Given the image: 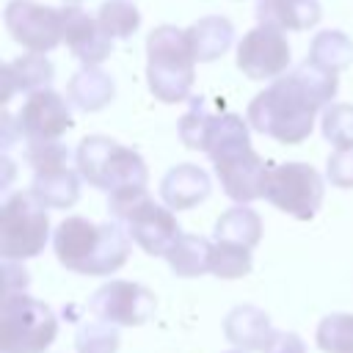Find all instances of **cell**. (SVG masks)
I'll return each instance as SVG.
<instances>
[{"mask_svg":"<svg viewBox=\"0 0 353 353\" xmlns=\"http://www.w3.org/2000/svg\"><path fill=\"white\" fill-rule=\"evenodd\" d=\"M336 74L339 72L325 69L309 58L292 72H284L251 99L245 113L251 130L279 143H303L314 130L317 110L328 108L336 97Z\"/></svg>","mask_w":353,"mask_h":353,"instance_id":"cell-1","label":"cell"},{"mask_svg":"<svg viewBox=\"0 0 353 353\" xmlns=\"http://www.w3.org/2000/svg\"><path fill=\"white\" fill-rule=\"evenodd\" d=\"M248 127V119L226 110L212 116L204 138V152L215 165V176L223 193L237 204L262 199L270 171V165L251 149Z\"/></svg>","mask_w":353,"mask_h":353,"instance_id":"cell-2","label":"cell"},{"mask_svg":"<svg viewBox=\"0 0 353 353\" xmlns=\"http://www.w3.org/2000/svg\"><path fill=\"white\" fill-rule=\"evenodd\" d=\"M58 262L80 276H110L130 256V234L124 226L94 223L83 215H69L52 234Z\"/></svg>","mask_w":353,"mask_h":353,"instance_id":"cell-3","label":"cell"},{"mask_svg":"<svg viewBox=\"0 0 353 353\" xmlns=\"http://www.w3.org/2000/svg\"><path fill=\"white\" fill-rule=\"evenodd\" d=\"M196 77V55L188 30L160 25L146 36V83L154 99L176 105L190 99Z\"/></svg>","mask_w":353,"mask_h":353,"instance_id":"cell-4","label":"cell"},{"mask_svg":"<svg viewBox=\"0 0 353 353\" xmlns=\"http://www.w3.org/2000/svg\"><path fill=\"white\" fill-rule=\"evenodd\" d=\"M108 212L149 256H165L182 234L171 207L154 204L146 188H121L108 193Z\"/></svg>","mask_w":353,"mask_h":353,"instance_id":"cell-5","label":"cell"},{"mask_svg":"<svg viewBox=\"0 0 353 353\" xmlns=\"http://www.w3.org/2000/svg\"><path fill=\"white\" fill-rule=\"evenodd\" d=\"M74 160L80 176L105 193H116L121 188H146L149 182L146 160L135 149L108 135H85L74 152Z\"/></svg>","mask_w":353,"mask_h":353,"instance_id":"cell-6","label":"cell"},{"mask_svg":"<svg viewBox=\"0 0 353 353\" xmlns=\"http://www.w3.org/2000/svg\"><path fill=\"white\" fill-rule=\"evenodd\" d=\"M0 350L3 353H44L58 336L55 312L22 292H6L0 306Z\"/></svg>","mask_w":353,"mask_h":353,"instance_id":"cell-7","label":"cell"},{"mask_svg":"<svg viewBox=\"0 0 353 353\" xmlns=\"http://www.w3.org/2000/svg\"><path fill=\"white\" fill-rule=\"evenodd\" d=\"M50 207H44L30 190L6 196L0 207V254L3 259H33L50 240Z\"/></svg>","mask_w":353,"mask_h":353,"instance_id":"cell-8","label":"cell"},{"mask_svg":"<svg viewBox=\"0 0 353 353\" xmlns=\"http://www.w3.org/2000/svg\"><path fill=\"white\" fill-rule=\"evenodd\" d=\"M25 160L33 168L30 193L50 210H69L80 199V171L69 165V149L61 141H28Z\"/></svg>","mask_w":353,"mask_h":353,"instance_id":"cell-9","label":"cell"},{"mask_svg":"<svg viewBox=\"0 0 353 353\" xmlns=\"http://www.w3.org/2000/svg\"><path fill=\"white\" fill-rule=\"evenodd\" d=\"M323 176L309 165V163H279L270 165L268 182H265V199L298 218V221H312L323 204Z\"/></svg>","mask_w":353,"mask_h":353,"instance_id":"cell-10","label":"cell"},{"mask_svg":"<svg viewBox=\"0 0 353 353\" xmlns=\"http://www.w3.org/2000/svg\"><path fill=\"white\" fill-rule=\"evenodd\" d=\"M6 28L17 44L30 52H50L63 41V14L33 0H11L6 6Z\"/></svg>","mask_w":353,"mask_h":353,"instance_id":"cell-11","label":"cell"},{"mask_svg":"<svg viewBox=\"0 0 353 353\" xmlns=\"http://www.w3.org/2000/svg\"><path fill=\"white\" fill-rule=\"evenodd\" d=\"M290 41L273 25L251 28L237 44V69L248 80H276L290 69Z\"/></svg>","mask_w":353,"mask_h":353,"instance_id":"cell-12","label":"cell"},{"mask_svg":"<svg viewBox=\"0 0 353 353\" xmlns=\"http://www.w3.org/2000/svg\"><path fill=\"white\" fill-rule=\"evenodd\" d=\"M88 312L113 325H143L154 314V292L138 281L110 279L88 298Z\"/></svg>","mask_w":353,"mask_h":353,"instance_id":"cell-13","label":"cell"},{"mask_svg":"<svg viewBox=\"0 0 353 353\" xmlns=\"http://www.w3.org/2000/svg\"><path fill=\"white\" fill-rule=\"evenodd\" d=\"M17 124L25 141H61V135L74 127V119L69 102L58 91L39 88L28 94L17 113Z\"/></svg>","mask_w":353,"mask_h":353,"instance_id":"cell-14","label":"cell"},{"mask_svg":"<svg viewBox=\"0 0 353 353\" xmlns=\"http://www.w3.org/2000/svg\"><path fill=\"white\" fill-rule=\"evenodd\" d=\"M61 14H63V41H66L69 52L83 66H99L113 50V39L105 33L99 19L88 17L74 3L63 6Z\"/></svg>","mask_w":353,"mask_h":353,"instance_id":"cell-15","label":"cell"},{"mask_svg":"<svg viewBox=\"0 0 353 353\" xmlns=\"http://www.w3.org/2000/svg\"><path fill=\"white\" fill-rule=\"evenodd\" d=\"M212 190L210 174L201 165L193 163H179L174 168L165 171V176L160 179V196L163 204L171 210H193L196 204H201Z\"/></svg>","mask_w":353,"mask_h":353,"instance_id":"cell-16","label":"cell"},{"mask_svg":"<svg viewBox=\"0 0 353 353\" xmlns=\"http://www.w3.org/2000/svg\"><path fill=\"white\" fill-rule=\"evenodd\" d=\"M273 331H276V328L270 325L268 312L259 309V306H251V303L234 306V309L226 314V320H223V334H226V339H229L234 347L245 350V353H254V350L265 353V347H268Z\"/></svg>","mask_w":353,"mask_h":353,"instance_id":"cell-17","label":"cell"},{"mask_svg":"<svg viewBox=\"0 0 353 353\" xmlns=\"http://www.w3.org/2000/svg\"><path fill=\"white\" fill-rule=\"evenodd\" d=\"M256 22L279 30H309L320 22L323 8L317 0H256Z\"/></svg>","mask_w":353,"mask_h":353,"instance_id":"cell-18","label":"cell"},{"mask_svg":"<svg viewBox=\"0 0 353 353\" xmlns=\"http://www.w3.org/2000/svg\"><path fill=\"white\" fill-rule=\"evenodd\" d=\"M55 74V66L50 63V58H44V52H30L22 55L17 61H8L3 66V102H11V97L17 91L33 94L39 88H50Z\"/></svg>","mask_w":353,"mask_h":353,"instance_id":"cell-19","label":"cell"},{"mask_svg":"<svg viewBox=\"0 0 353 353\" xmlns=\"http://www.w3.org/2000/svg\"><path fill=\"white\" fill-rule=\"evenodd\" d=\"M116 97V83L108 72H102L99 66H83L69 77L66 85V99L85 113L102 110L105 105H110V99Z\"/></svg>","mask_w":353,"mask_h":353,"instance_id":"cell-20","label":"cell"},{"mask_svg":"<svg viewBox=\"0 0 353 353\" xmlns=\"http://www.w3.org/2000/svg\"><path fill=\"white\" fill-rule=\"evenodd\" d=\"M185 30H188V39H190V47L199 63H210L221 58L234 41V25L226 17H201Z\"/></svg>","mask_w":353,"mask_h":353,"instance_id":"cell-21","label":"cell"},{"mask_svg":"<svg viewBox=\"0 0 353 353\" xmlns=\"http://www.w3.org/2000/svg\"><path fill=\"white\" fill-rule=\"evenodd\" d=\"M215 240L223 243H237L245 248H254L262 240V218L256 210L248 204H234L229 207L218 221H215Z\"/></svg>","mask_w":353,"mask_h":353,"instance_id":"cell-22","label":"cell"},{"mask_svg":"<svg viewBox=\"0 0 353 353\" xmlns=\"http://www.w3.org/2000/svg\"><path fill=\"white\" fill-rule=\"evenodd\" d=\"M210 256H212V243L201 234H185V232L165 254L168 268L182 279L210 273Z\"/></svg>","mask_w":353,"mask_h":353,"instance_id":"cell-23","label":"cell"},{"mask_svg":"<svg viewBox=\"0 0 353 353\" xmlns=\"http://www.w3.org/2000/svg\"><path fill=\"white\" fill-rule=\"evenodd\" d=\"M309 61L342 72L353 61V41L342 30H320L309 44Z\"/></svg>","mask_w":353,"mask_h":353,"instance_id":"cell-24","label":"cell"},{"mask_svg":"<svg viewBox=\"0 0 353 353\" xmlns=\"http://www.w3.org/2000/svg\"><path fill=\"white\" fill-rule=\"evenodd\" d=\"M97 19L110 39H130L141 28V11L132 0H105Z\"/></svg>","mask_w":353,"mask_h":353,"instance_id":"cell-25","label":"cell"},{"mask_svg":"<svg viewBox=\"0 0 353 353\" xmlns=\"http://www.w3.org/2000/svg\"><path fill=\"white\" fill-rule=\"evenodd\" d=\"M210 273L218 279H243L251 273V248L237 243L212 240V256H210Z\"/></svg>","mask_w":353,"mask_h":353,"instance_id":"cell-26","label":"cell"},{"mask_svg":"<svg viewBox=\"0 0 353 353\" xmlns=\"http://www.w3.org/2000/svg\"><path fill=\"white\" fill-rule=\"evenodd\" d=\"M314 339L323 353H353V314L347 312L325 314L317 325Z\"/></svg>","mask_w":353,"mask_h":353,"instance_id":"cell-27","label":"cell"},{"mask_svg":"<svg viewBox=\"0 0 353 353\" xmlns=\"http://www.w3.org/2000/svg\"><path fill=\"white\" fill-rule=\"evenodd\" d=\"M119 328L108 320H88L74 334L77 353H116L119 350Z\"/></svg>","mask_w":353,"mask_h":353,"instance_id":"cell-28","label":"cell"},{"mask_svg":"<svg viewBox=\"0 0 353 353\" xmlns=\"http://www.w3.org/2000/svg\"><path fill=\"white\" fill-rule=\"evenodd\" d=\"M212 121V110L207 108L204 97H190L188 99V110L179 119V138L188 149H199L204 152V138Z\"/></svg>","mask_w":353,"mask_h":353,"instance_id":"cell-29","label":"cell"},{"mask_svg":"<svg viewBox=\"0 0 353 353\" xmlns=\"http://www.w3.org/2000/svg\"><path fill=\"white\" fill-rule=\"evenodd\" d=\"M320 130H323V138H325L334 149L353 146V105L331 102L328 108H323Z\"/></svg>","mask_w":353,"mask_h":353,"instance_id":"cell-30","label":"cell"},{"mask_svg":"<svg viewBox=\"0 0 353 353\" xmlns=\"http://www.w3.org/2000/svg\"><path fill=\"white\" fill-rule=\"evenodd\" d=\"M325 176L334 188H353V146L334 149L325 163Z\"/></svg>","mask_w":353,"mask_h":353,"instance_id":"cell-31","label":"cell"},{"mask_svg":"<svg viewBox=\"0 0 353 353\" xmlns=\"http://www.w3.org/2000/svg\"><path fill=\"white\" fill-rule=\"evenodd\" d=\"M265 353H306V345L295 331H273Z\"/></svg>","mask_w":353,"mask_h":353,"instance_id":"cell-32","label":"cell"},{"mask_svg":"<svg viewBox=\"0 0 353 353\" xmlns=\"http://www.w3.org/2000/svg\"><path fill=\"white\" fill-rule=\"evenodd\" d=\"M3 284L6 292H22L28 287V270L17 262V259H3Z\"/></svg>","mask_w":353,"mask_h":353,"instance_id":"cell-33","label":"cell"},{"mask_svg":"<svg viewBox=\"0 0 353 353\" xmlns=\"http://www.w3.org/2000/svg\"><path fill=\"white\" fill-rule=\"evenodd\" d=\"M226 353H245V350H240V347H234V350H226Z\"/></svg>","mask_w":353,"mask_h":353,"instance_id":"cell-34","label":"cell"},{"mask_svg":"<svg viewBox=\"0 0 353 353\" xmlns=\"http://www.w3.org/2000/svg\"><path fill=\"white\" fill-rule=\"evenodd\" d=\"M66 3H74V6H77V3H83V0H66Z\"/></svg>","mask_w":353,"mask_h":353,"instance_id":"cell-35","label":"cell"}]
</instances>
